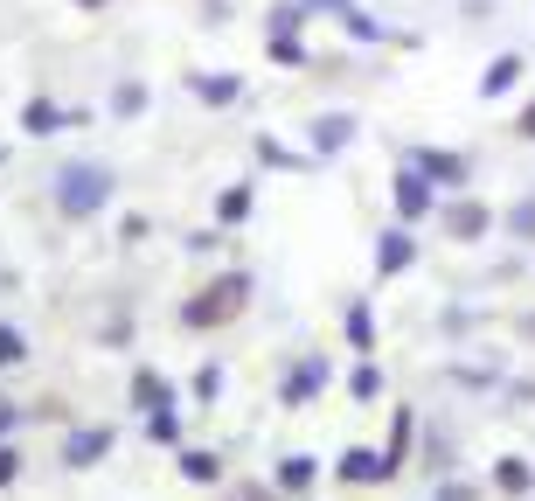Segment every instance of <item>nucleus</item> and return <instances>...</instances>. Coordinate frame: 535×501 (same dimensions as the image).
Returning a JSON list of instances; mask_svg holds the SVG:
<instances>
[{"instance_id":"3","label":"nucleus","mask_w":535,"mask_h":501,"mask_svg":"<svg viewBox=\"0 0 535 501\" xmlns=\"http://www.w3.org/2000/svg\"><path fill=\"white\" fill-rule=\"evenodd\" d=\"M438 501H480V495H473V488H445Z\"/></svg>"},{"instance_id":"4","label":"nucleus","mask_w":535,"mask_h":501,"mask_svg":"<svg viewBox=\"0 0 535 501\" xmlns=\"http://www.w3.org/2000/svg\"><path fill=\"white\" fill-rule=\"evenodd\" d=\"M522 133H529V140H535V105H529V112H522Z\"/></svg>"},{"instance_id":"5","label":"nucleus","mask_w":535,"mask_h":501,"mask_svg":"<svg viewBox=\"0 0 535 501\" xmlns=\"http://www.w3.org/2000/svg\"><path fill=\"white\" fill-rule=\"evenodd\" d=\"M0 481H14V460H7V453H0Z\"/></svg>"},{"instance_id":"2","label":"nucleus","mask_w":535,"mask_h":501,"mask_svg":"<svg viewBox=\"0 0 535 501\" xmlns=\"http://www.w3.org/2000/svg\"><path fill=\"white\" fill-rule=\"evenodd\" d=\"M105 202V174L98 167H70L63 174V209H98Z\"/></svg>"},{"instance_id":"1","label":"nucleus","mask_w":535,"mask_h":501,"mask_svg":"<svg viewBox=\"0 0 535 501\" xmlns=\"http://www.w3.org/2000/svg\"><path fill=\"white\" fill-rule=\"evenodd\" d=\"M244 293H251V279H237V272H230V279H216V286L188 307V321H195V328H216V321H230V314L244 307Z\"/></svg>"}]
</instances>
